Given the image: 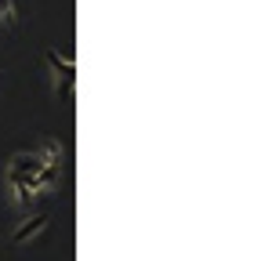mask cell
Returning a JSON list of instances; mask_svg holds the SVG:
<instances>
[{
  "mask_svg": "<svg viewBox=\"0 0 254 261\" xmlns=\"http://www.w3.org/2000/svg\"><path fill=\"white\" fill-rule=\"evenodd\" d=\"M40 167H44L40 152H15L8 163V178H33Z\"/></svg>",
  "mask_w": 254,
  "mask_h": 261,
  "instance_id": "cell-1",
  "label": "cell"
},
{
  "mask_svg": "<svg viewBox=\"0 0 254 261\" xmlns=\"http://www.w3.org/2000/svg\"><path fill=\"white\" fill-rule=\"evenodd\" d=\"M40 160L47 163V167H58V163H62V145L58 142H47L44 152H40Z\"/></svg>",
  "mask_w": 254,
  "mask_h": 261,
  "instance_id": "cell-5",
  "label": "cell"
},
{
  "mask_svg": "<svg viewBox=\"0 0 254 261\" xmlns=\"http://www.w3.org/2000/svg\"><path fill=\"white\" fill-rule=\"evenodd\" d=\"M8 185H11V203L18 207V211H29L33 207V189H29V181L26 178H8Z\"/></svg>",
  "mask_w": 254,
  "mask_h": 261,
  "instance_id": "cell-3",
  "label": "cell"
},
{
  "mask_svg": "<svg viewBox=\"0 0 254 261\" xmlns=\"http://www.w3.org/2000/svg\"><path fill=\"white\" fill-rule=\"evenodd\" d=\"M0 22H4L8 29H18V11L11 0H0Z\"/></svg>",
  "mask_w": 254,
  "mask_h": 261,
  "instance_id": "cell-4",
  "label": "cell"
},
{
  "mask_svg": "<svg viewBox=\"0 0 254 261\" xmlns=\"http://www.w3.org/2000/svg\"><path fill=\"white\" fill-rule=\"evenodd\" d=\"M44 225H47V214L40 211V214H33L29 221H22V225L15 228V232H11V243H15V247H22L26 240H33L37 232H44Z\"/></svg>",
  "mask_w": 254,
  "mask_h": 261,
  "instance_id": "cell-2",
  "label": "cell"
}]
</instances>
